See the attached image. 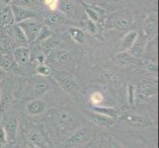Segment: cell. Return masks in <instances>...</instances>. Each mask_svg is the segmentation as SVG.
Listing matches in <instances>:
<instances>
[{
    "instance_id": "obj_1",
    "label": "cell",
    "mask_w": 159,
    "mask_h": 148,
    "mask_svg": "<svg viewBox=\"0 0 159 148\" xmlns=\"http://www.w3.org/2000/svg\"><path fill=\"white\" fill-rule=\"evenodd\" d=\"M93 134L94 132L90 128H79L65 138L62 142L61 148H79L91 140L93 138Z\"/></svg>"
},
{
    "instance_id": "obj_2",
    "label": "cell",
    "mask_w": 159,
    "mask_h": 148,
    "mask_svg": "<svg viewBox=\"0 0 159 148\" xmlns=\"http://www.w3.org/2000/svg\"><path fill=\"white\" fill-rule=\"evenodd\" d=\"M52 75L60 88L66 92L68 95L75 96L78 93L79 86L71 75L65 72H60V71H56V72L52 71Z\"/></svg>"
},
{
    "instance_id": "obj_3",
    "label": "cell",
    "mask_w": 159,
    "mask_h": 148,
    "mask_svg": "<svg viewBox=\"0 0 159 148\" xmlns=\"http://www.w3.org/2000/svg\"><path fill=\"white\" fill-rule=\"evenodd\" d=\"M17 25L22 30V32L24 33L26 39L28 41V43L36 42L38 34H39V31L42 27L39 23H37L36 21H34V19H30V20H26L23 22H20V23H17Z\"/></svg>"
},
{
    "instance_id": "obj_4",
    "label": "cell",
    "mask_w": 159,
    "mask_h": 148,
    "mask_svg": "<svg viewBox=\"0 0 159 148\" xmlns=\"http://www.w3.org/2000/svg\"><path fill=\"white\" fill-rule=\"evenodd\" d=\"M122 120H125L133 125H135L138 128H151L154 125V123L153 120L145 116H142V114H120V118Z\"/></svg>"
},
{
    "instance_id": "obj_5",
    "label": "cell",
    "mask_w": 159,
    "mask_h": 148,
    "mask_svg": "<svg viewBox=\"0 0 159 148\" xmlns=\"http://www.w3.org/2000/svg\"><path fill=\"white\" fill-rule=\"evenodd\" d=\"M142 31H143V36L147 40L151 39L157 32V13L150 12L147 14L143 21V26H142Z\"/></svg>"
},
{
    "instance_id": "obj_6",
    "label": "cell",
    "mask_w": 159,
    "mask_h": 148,
    "mask_svg": "<svg viewBox=\"0 0 159 148\" xmlns=\"http://www.w3.org/2000/svg\"><path fill=\"white\" fill-rule=\"evenodd\" d=\"M11 9H12L13 16H14V20L15 23H20V22H23L26 20H30V19H36L38 13L36 11L29 9V8H25V7H21L17 6V5H10Z\"/></svg>"
},
{
    "instance_id": "obj_7",
    "label": "cell",
    "mask_w": 159,
    "mask_h": 148,
    "mask_svg": "<svg viewBox=\"0 0 159 148\" xmlns=\"http://www.w3.org/2000/svg\"><path fill=\"white\" fill-rule=\"evenodd\" d=\"M18 119L16 116H9L5 119L3 128L5 132L7 135V140L10 142H15L16 135H17V129H18Z\"/></svg>"
},
{
    "instance_id": "obj_8",
    "label": "cell",
    "mask_w": 159,
    "mask_h": 148,
    "mask_svg": "<svg viewBox=\"0 0 159 148\" xmlns=\"http://www.w3.org/2000/svg\"><path fill=\"white\" fill-rule=\"evenodd\" d=\"M87 116H88L89 119L93 123L98 125V127H100V128H111L115 123V119H113L112 118L107 117L105 114H102L100 113H96L94 111L88 112L87 113Z\"/></svg>"
},
{
    "instance_id": "obj_9",
    "label": "cell",
    "mask_w": 159,
    "mask_h": 148,
    "mask_svg": "<svg viewBox=\"0 0 159 148\" xmlns=\"http://www.w3.org/2000/svg\"><path fill=\"white\" fill-rule=\"evenodd\" d=\"M47 108H48L47 103L45 101H43L42 99L38 98L27 103L26 111L31 116H39V114H42L43 113L46 112Z\"/></svg>"
},
{
    "instance_id": "obj_10",
    "label": "cell",
    "mask_w": 159,
    "mask_h": 148,
    "mask_svg": "<svg viewBox=\"0 0 159 148\" xmlns=\"http://www.w3.org/2000/svg\"><path fill=\"white\" fill-rule=\"evenodd\" d=\"M82 5H83L85 13L87 15V17H88V19L93 22H95V23L100 22L101 17H103L106 13L105 10L96 6L95 4H89V3L82 2Z\"/></svg>"
},
{
    "instance_id": "obj_11",
    "label": "cell",
    "mask_w": 159,
    "mask_h": 148,
    "mask_svg": "<svg viewBox=\"0 0 159 148\" xmlns=\"http://www.w3.org/2000/svg\"><path fill=\"white\" fill-rule=\"evenodd\" d=\"M13 59L18 65H26L31 59V49L29 47H17L14 48Z\"/></svg>"
},
{
    "instance_id": "obj_12",
    "label": "cell",
    "mask_w": 159,
    "mask_h": 148,
    "mask_svg": "<svg viewBox=\"0 0 159 148\" xmlns=\"http://www.w3.org/2000/svg\"><path fill=\"white\" fill-rule=\"evenodd\" d=\"M57 123L61 132H65L74 125V119L66 112H58L57 114Z\"/></svg>"
},
{
    "instance_id": "obj_13",
    "label": "cell",
    "mask_w": 159,
    "mask_h": 148,
    "mask_svg": "<svg viewBox=\"0 0 159 148\" xmlns=\"http://www.w3.org/2000/svg\"><path fill=\"white\" fill-rule=\"evenodd\" d=\"M133 23V18L130 16H120V17L114 18L108 22V28L111 30H124L129 27Z\"/></svg>"
},
{
    "instance_id": "obj_14",
    "label": "cell",
    "mask_w": 159,
    "mask_h": 148,
    "mask_svg": "<svg viewBox=\"0 0 159 148\" xmlns=\"http://www.w3.org/2000/svg\"><path fill=\"white\" fill-rule=\"evenodd\" d=\"M157 83L156 81H145L139 86V95L141 98H148L156 95Z\"/></svg>"
},
{
    "instance_id": "obj_15",
    "label": "cell",
    "mask_w": 159,
    "mask_h": 148,
    "mask_svg": "<svg viewBox=\"0 0 159 148\" xmlns=\"http://www.w3.org/2000/svg\"><path fill=\"white\" fill-rule=\"evenodd\" d=\"M14 23L15 20L10 5L0 8V27L1 28H7V27L13 25Z\"/></svg>"
},
{
    "instance_id": "obj_16",
    "label": "cell",
    "mask_w": 159,
    "mask_h": 148,
    "mask_svg": "<svg viewBox=\"0 0 159 148\" xmlns=\"http://www.w3.org/2000/svg\"><path fill=\"white\" fill-rule=\"evenodd\" d=\"M146 42L147 39L142 35V36H138L136 40L134 42V43L133 45V47H130L129 52L134 57H139L143 54L144 51H145V47H146Z\"/></svg>"
},
{
    "instance_id": "obj_17",
    "label": "cell",
    "mask_w": 159,
    "mask_h": 148,
    "mask_svg": "<svg viewBox=\"0 0 159 148\" xmlns=\"http://www.w3.org/2000/svg\"><path fill=\"white\" fill-rule=\"evenodd\" d=\"M58 45V40L53 38L52 36L48 38V39L43 40L40 43V47H41V51L43 56H48L50 54L57 48Z\"/></svg>"
},
{
    "instance_id": "obj_18",
    "label": "cell",
    "mask_w": 159,
    "mask_h": 148,
    "mask_svg": "<svg viewBox=\"0 0 159 148\" xmlns=\"http://www.w3.org/2000/svg\"><path fill=\"white\" fill-rule=\"evenodd\" d=\"M139 36V33L135 31H130L128 34H125V36L123 38L122 42H120V48L123 51H129L130 47H133L134 43L136 38Z\"/></svg>"
},
{
    "instance_id": "obj_19",
    "label": "cell",
    "mask_w": 159,
    "mask_h": 148,
    "mask_svg": "<svg viewBox=\"0 0 159 148\" xmlns=\"http://www.w3.org/2000/svg\"><path fill=\"white\" fill-rule=\"evenodd\" d=\"M28 139L34 146H37L39 148H43L46 146V141L43 136L36 129L30 130V132L28 133Z\"/></svg>"
},
{
    "instance_id": "obj_20",
    "label": "cell",
    "mask_w": 159,
    "mask_h": 148,
    "mask_svg": "<svg viewBox=\"0 0 159 148\" xmlns=\"http://www.w3.org/2000/svg\"><path fill=\"white\" fill-rule=\"evenodd\" d=\"M12 40L14 43H17L18 47H28V41H27L26 37L24 35V33L22 32V30L19 28V26L16 24L13 27V36H12Z\"/></svg>"
},
{
    "instance_id": "obj_21",
    "label": "cell",
    "mask_w": 159,
    "mask_h": 148,
    "mask_svg": "<svg viewBox=\"0 0 159 148\" xmlns=\"http://www.w3.org/2000/svg\"><path fill=\"white\" fill-rule=\"evenodd\" d=\"M58 8H59V12H61L64 16H68V17L73 16L76 11L75 4L72 1H70V0L59 1Z\"/></svg>"
},
{
    "instance_id": "obj_22",
    "label": "cell",
    "mask_w": 159,
    "mask_h": 148,
    "mask_svg": "<svg viewBox=\"0 0 159 148\" xmlns=\"http://www.w3.org/2000/svg\"><path fill=\"white\" fill-rule=\"evenodd\" d=\"M50 56H52L53 59L60 64H64L68 62L70 58V53L64 48H56Z\"/></svg>"
},
{
    "instance_id": "obj_23",
    "label": "cell",
    "mask_w": 159,
    "mask_h": 148,
    "mask_svg": "<svg viewBox=\"0 0 159 148\" xmlns=\"http://www.w3.org/2000/svg\"><path fill=\"white\" fill-rule=\"evenodd\" d=\"M115 56L120 65H129L135 61V57L128 51H122L120 52L115 54Z\"/></svg>"
},
{
    "instance_id": "obj_24",
    "label": "cell",
    "mask_w": 159,
    "mask_h": 148,
    "mask_svg": "<svg viewBox=\"0 0 159 148\" xmlns=\"http://www.w3.org/2000/svg\"><path fill=\"white\" fill-rule=\"evenodd\" d=\"M93 110H94V112L96 113H100L102 114H105V116L107 117H110L112 118L113 119H119L120 114L119 113V111H117V110L115 109H112V108H107V107H100V106H94V108H93Z\"/></svg>"
},
{
    "instance_id": "obj_25",
    "label": "cell",
    "mask_w": 159,
    "mask_h": 148,
    "mask_svg": "<svg viewBox=\"0 0 159 148\" xmlns=\"http://www.w3.org/2000/svg\"><path fill=\"white\" fill-rule=\"evenodd\" d=\"M64 20V15L57 10H51L48 14L46 21L51 25H57Z\"/></svg>"
},
{
    "instance_id": "obj_26",
    "label": "cell",
    "mask_w": 159,
    "mask_h": 148,
    "mask_svg": "<svg viewBox=\"0 0 159 148\" xmlns=\"http://www.w3.org/2000/svg\"><path fill=\"white\" fill-rule=\"evenodd\" d=\"M51 90V85L46 81H38L34 85V94L38 97L46 95Z\"/></svg>"
},
{
    "instance_id": "obj_27",
    "label": "cell",
    "mask_w": 159,
    "mask_h": 148,
    "mask_svg": "<svg viewBox=\"0 0 159 148\" xmlns=\"http://www.w3.org/2000/svg\"><path fill=\"white\" fill-rule=\"evenodd\" d=\"M13 45L12 37L8 33H3L0 36V51L1 52H9Z\"/></svg>"
},
{
    "instance_id": "obj_28",
    "label": "cell",
    "mask_w": 159,
    "mask_h": 148,
    "mask_svg": "<svg viewBox=\"0 0 159 148\" xmlns=\"http://www.w3.org/2000/svg\"><path fill=\"white\" fill-rule=\"evenodd\" d=\"M10 54L8 52H0V66L6 71L10 70L13 67V60L10 58Z\"/></svg>"
},
{
    "instance_id": "obj_29",
    "label": "cell",
    "mask_w": 159,
    "mask_h": 148,
    "mask_svg": "<svg viewBox=\"0 0 159 148\" xmlns=\"http://www.w3.org/2000/svg\"><path fill=\"white\" fill-rule=\"evenodd\" d=\"M43 3V0H12V5L25 7V8H33L40 6Z\"/></svg>"
},
{
    "instance_id": "obj_30",
    "label": "cell",
    "mask_w": 159,
    "mask_h": 148,
    "mask_svg": "<svg viewBox=\"0 0 159 148\" xmlns=\"http://www.w3.org/2000/svg\"><path fill=\"white\" fill-rule=\"evenodd\" d=\"M69 35L72 38V40L77 43H83L85 39V33L81 29L75 28V27H71L69 29Z\"/></svg>"
},
{
    "instance_id": "obj_31",
    "label": "cell",
    "mask_w": 159,
    "mask_h": 148,
    "mask_svg": "<svg viewBox=\"0 0 159 148\" xmlns=\"http://www.w3.org/2000/svg\"><path fill=\"white\" fill-rule=\"evenodd\" d=\"M102 148H124L120 142L112 136H106L102 139Z\"/></svg>"
},
{
    "instance_id": "obj_32",
    "label": "cell",
    "mask_w": 159,
    "mask_h": 148,
    "mask_svg": "<svg viewBox=\"0 0 159 148\" xmlns=\"http://www.w3.org/2000/svg\"><path fill=\"white\" fill-rule=\"evenodd\" d=\"M82 24H83V26H84V29L88 32L89 34L96 35L98 33V26H97V23H95V22L87 19V20L82 22Z\"/></svg>"
},
{
    "instance_id": "obj_33",
    "label": "cell",
    "mask_w": 159,
    "mask_h": 148,
    "mask_svg": "<svg viewBox=\"0 0 159 148\" xmlns=\"http://www.w3.org/2000/svg\"><path fill=\"white\" fill-rule=\"evenodd\" d=\"M52 36V31L50 30V28H48V26H42L40 31H39V34H38L36 41L41 43L42 41L46 40V39H48V38H50Z\"/></svg>"
},
{
    "instance_id": "obj_34",
    "label": "cell",
    "mask_w": 159,
    "mask_h": 148,
    "mask_svg": "<svg viewBox=\"0 0 159 148\" xmlns=\"http://www.w3.org/2000/svg\"><path fill=\"white\" fill-rule=\"evenodd\" d=\"M37 72H38V74H40L42 76H51L52 71L51 67L48 66V64H45L43 62V63L38 64Z\"/></svg>"
},
{
    "instance_id": "obj_35",
    "label": "cell",
    "mask_w": 159,
    "mask_h": 148,
    "mask_svg": "<svg viewBox=\"0 0 159 148\" xmlns=\"http://www.w3.org/2000/svg\"><path fill=\"white\" fill-rule=\"evenodd\" d=\"M128 99H129V104L130 106L134 105V98H135V89L133 85H129L128 87Z\"/></svg>"
},
{
    "instance_id": "obj_36",
    "label": "cell",
    "mask_w": 159,
    "mask_h": 148,
    "mask_svg": "<svg viewBox=\"0 0 159 148\" xmlns=\"http://www.w3.org/2000/svg\"><path fill=\"white\" fill-rule=\"evenodd\" d=\"M43 3L50 10H57L59 0H43Z\"/></svg>"
},
{
    "instance_id": "obj_37",
    "label": "cell",
    "mask_w": 159,
    "mask_h": 148,
    "mask_svg": "<svg viewBox=\"0 0 159 148\" xmlns=\"http://www.w3.org/2000/svg\"><path fill=\"white\" fill-rule=\"evenodd\" d=\"M79 148H99V143L96 138H92L91 140H89L87 143H85L84 145H82Z\"/></svg>"
},
{
    "instance_id": "obj_38",
    "label": "cell",
    "mask_w": 159,
    "mask_h": 148,
    "mask_svg": "<svg viewBox=\"0 0 159 148\" xmlns=\"http://www.w3.org/2000/svg\"><path fill=\"white\" fill-rule=\"evenodd\" d=\"M7 143V135L5 132L3 125H0V144L4 145Z\"/></svg>"
},
{
    "instance_id": "obj_39",
    "label": "cell",
    "mask_w": 159,
    "mask_h": 148,
    "mask_svg": "<svg viewBox=\"0 0 159 148\" xmlns=\"http://www.w3.org/2000/svg\"><path fill=\"white\" fill-rule=\"evenodd\" d=\"M91 100L92 102L95 104V105H98V104H100L103 100V96L100 94V93H94V94H92V97H91Z\"/></svg>"
},
{
    "instance_id": "obj_40",
    "label": "cell",
    "mask_w": 159,
    "mask_h": 148,
    "mask_svg": "<svg viewBox=\"0 0 159 148\" xmlns=\"http://www.w3.org/2000/svg\"><path fill=\"white\" fill-rule=\"evenodd\" d=\"M147 69L149 71H152V72H156L157 71V65L155 62H148L147 63Z\"/></svg>"
},
{
    "instance_id": "obj_41",
    "label": "cell",
    "mask_w": 159,
    "mask_h": 148,
    "mask_svg": "<svg viewBox=\"0 0 159 148\" xmlns=\"http://www.w3.org/2000/svg\"><path fill=\"white\" fill-rule=\"evenodd\" d=\"M7 76V71L0 66V82H2Z\"/></svg>"
},
{
    "instance_id": "obj_42",
    "label": "cell",
    "mask_w": 159,
    "mask_h": 148,
    "mask_svg": "<svg viewBox=\"0 0 159 148\" xmlns=\"http://www.w3.org/2000/svg\"><path fill=\"white\" fill-rule=\"evenodd\" d=\"M12 3V0H0V8L5 7V6H9Z\"/></svg>"
},
{
    "instance_id": "obj_43",
    "label": "cell",
    "mask_w": 159,
    "mask_h": 148,
    "mask_svg": "<svg viewBox=\"0 0 159 148\" xmlns=\"http://www.w3.org/2000/svg\"><path fill=\"white\" fill-rule=\"evenodd\" d=\"M86 3H89V4H95L96 2H100L102 0H85Z\"/></svg>"
},
{
    "instance_id": "obj_44",
    "label": "cell",
    "mask_w": 159,
    "mask_h": 148,
    "mask_svg": "<svg viewBox=\"0 0 159 148\" xmlns=\"http://www.w3.org/2000/svg\"><path fill=\"white\" fill-rule=\"evenodd\" d=\"M0 100H1V89H0Z\"/></svg>"
}]
</instances>
